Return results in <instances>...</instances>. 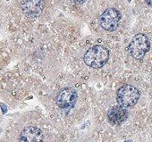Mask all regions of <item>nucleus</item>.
Wrapping results in <instances>:
<instances>
[{"label":"nucleus","instance_id":"nucleus-1","mask_svg":"<svg viewBox=\"0 0 152 142\" xmlns=\"http://www.w3.org/2000/svg\"><path fill=\"white\" fill-rule=\"evenodd\" d=\"M108 57V50L103 46L97 45L87 50L83 56V60L88 66L94 69H99L106 64Z\"/></svg>","mask_w":152,"mask_h":142},{"label":"nucleus","instance_id":"nucleus-2","mask_svg":"<svg viewBox=\"0 0 152 142\" xmlns=\"http://www.w3.org/2000/svg\"><path fill=\"white\" fill-rule=\"evenodd\" d=\"M149 47H150V43L148 39L144 34L140 33L133 37L128 47V49L131 55L133 58L137 60H140L149 50Z\"/></svg>","mask_w":152,"mask_h":142},{"label":"nucleus","instance_id":"nucleus-3","mask_svg":"<svg viewBox=\"0 0 152 142\" xmlns=\"http://www.w3.org/2000/svg\"><path fill=\"white\" fill-rule=\"evenodd\" d=\"M140 92L132 85H124L120 88L116 94V100L119 106L124 107L133 106L139 100Z\"/></svg>","mask_w":152,"mask_h":142},{"label":"nucleus","instance_id":"nucleus-4","mask_svg":"<svg viewBox=\"0 0 152 142\" xmlns=\"http://www.w3.org/2000/svg\"><path fill=\"white\" fill-rule=\"evenodd\" d=\"M121 14L115 8L107 9L99 18L100 26L107 31H114L119 25Z\"/></svg>","mask_w":152,"mask_h":142},{"label":"nucleus","instance_id":"nucleus-5","mask_svg":"<svg viewBox=\"0 0 152 142\" xmlns=\"http://www.w3.org/2000/svg\"><path fill=\"white\" fill-rule=\"evenodd\" d=\"M77 93L74 90L71 88H65L57 93L56 97V103L60 108H72L77 101Z\"/></svg>","mask_w":152,"mask_h":142},{"label":"nucleus","instance_id":"nucleus-6","mask_svg":"<svg viewBox=\"0 0 152 142\" xmlns=\"http://www.w3.org/2000/svg\"><path fill=\"white\" fill-rule=\"evenodd\" d=\"M21 9L23 13L30 17L35 18L41 15L44 9L43 0H23L21 4Z\"/></svg>","mask_w":152,"mask_h":142},{"label":"nucleus","instance_id":"nucleus-7","mask_svg":"<svg viewBox=\"0 0 152 142\" xmlns=\"http://www.w3.org/2000/svg\"><path fill=\"white\" fill-rule=\"evenodd\" d=\"M21 142H43L42 131L34 126H28L20 134Z\"/></svg>","mask_w":152,"mask_h":142},{"label":"nucleus","instance_id":"nucleus-8","mask_svg":"<svg viewBox=\"0 0 152 142\" xmlns=\"http://www.w3.org/2000/svg\"><path fill=\"white\" fill-rule=\"evenodd\" d=\"M128 116V113L124 106H116L112 107L107 113V118L112 124H121Z\"/></svg>","mask_w":152,"mask_h":142},{"label":"nucleus","instance_id":"nucleus-9","mask_svg":"<svg viewBox=\"0 0 152 142\" xmlns=\"http://www.w3.org/2000/svg\"><path fill=\"white\" fill-rule=\"evenodd\" d=\"M71 1L74 4H83L86 1V0H71Z\"/></svg>","mask_w":152,"mask_h":142},{"label":"nucleus","instance_id":"nucleus-10","mask_svg":"<svg viewBox=\"0 0 152 142\" xmlns=\"http://www.w3.org/2000/svg\"><path fill=\"white\" fill-rule=\"evenodd\" d=\"M146 2L150 7H152V0H146Z\"/></svg>","mask_w":152,"mask_h":142}]
</instances>
